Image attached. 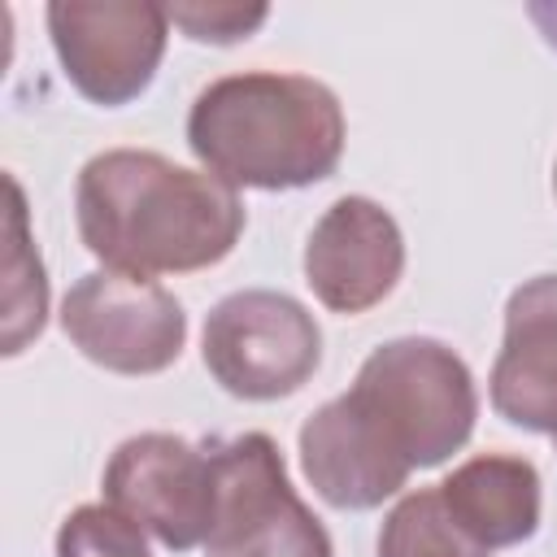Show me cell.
Returning <instances> with one entry per match:
<instances>
[{
  "instance_id": "1",
  "label": "cell",
  "mask_w": 557,
  "mask_h": 557,
  "mask_svg": "<svg viewBox=\"0 0 557 557\" xmlns=\"http://www.w3.org/2000/svg\"><path fill=\"white\" fill-rule=\"evenodd\" d=\"M83 248L117 274L209 270L244 235V200L209 170L174 165L148 148H104L74 183Z\"/></svg>"
},
{
  "instance_id": "2",
  "label": "cell",
  "mask_w": 557,
  "mask_h": 557,
  "mask_svg": "<svg viewBox=\"0 0 557 557\" xmlns=\"http://www.w3.org/2000/svg\"><path fill=\"white\" fill-rule=\"evenodd\" d=\"M344 104L309 78L283 70L222 74L191 100L187 148L222 183L292 191L335 174L344 157Z\"/></svg>"
},
{
  "instance_id": "3",
  "label": "cell",
  "mask_w": 557,
  "mask_h": 557,
  "mask_svg": "<svg viewBox=\"0 0 557 557\" xmlns=\"http://www.w3.org/2000/svg\"><path fill=\"white\" fill-rule=\"evenodd\" d=\"M335 413L357 448L405 487L413 470L444 466L466 448L479 392L470 366L431 335H400L379 344L348 392L335 396Z\"/></svg>"
},
{
  "instance_id": "4",
  "label": "cell",
  "mask_w": 557,
  "mask_h": 557,
  "mask_svg": "<svg viewBox=\"0 0 557 557\" xmlns=\"http://www.w3.org/2000/svg\"><path fill=\"white\" fill-rule=\"evenodd\" d=\"M200 357L222 392L239 400H278L300 392L322 366V331L296 296L244 287L209 309Z\"/></svg>"
},
{
  "instance_id": "5",
  "label": "cell",
  "mask_w": 557,
  "mask_h": 557,
  "mask_svg": "<svg viewBox=\"0 0 557 557\" xmlns=\"http://www.w3.org/2000/svg\"><path fill=\"white\" fill-rule=\"evenodd\" d=\"M218 509L205 557H335L326 527L296 496L283 453L265 431L209 440Z\"/></svg>"
},
{
  "instance_id": "6",
  "label": "cell",
  "mask_w": 557,
  "mask_h": 557,
  "mask_svg": "<svg viewBox=\"0 0 557 557\" xmlns=\"http://www.w3.org/2000/svg\"><path fill=\"white\" fill-rule=\"evenodd\" d=\"M104 505L122 509L170 553H187L209 540L218 509L213 448L174 431H144L113 448L100 474Z\"/></svg>"
},
{
  "instance_id": "7",
  "label": "cell",
  "mask_w": 557,
  "mask_h": 557,
  "mask_svg": "<svg viewBox=\"0 0 557 557\" xmlns=\"http://www.w3.org/2000/svg\"><path fill=\"white\" fill-rule=\"evenodd\" d=\"M48 35L74 91L117 109L148 91L170 39L165 4L148 0H52Z\"/></svg>"
},
{
  "instance_id": "8",
  "label": "cell",
  "mask_w": 557,
  "mask_h": 557,
  "mask_svg": "<svg viewBox=\"0 0 557 557\" xmlns=\"http://www.w3.org/2000/svg\"><path fill=\"white\" fill-rule=\"evenodd\" d=\"M65 339L113 374H161L187 344V313L157 278L91 270L61 300Z\"/></svg>"
},
{
  "instance_id": "9",
  "label": "cell",
  "mask_w": 557,
  "mask_h": 557,
  "mask_svg": "<svg viewBox=\"0 0 557 557\" xmlns=\"http://www.w3.org/2000/svg\"><path fill=\"white\" fill-rule=\"evenodd\" d=\"M405 274V235L370 196H339L305 239V283L331 313L383 305Z\"/></svg>"
},
{
  "instance_id": "10",
  "label": "cell",
  "mask_w": 557,
  "mask_h": 557,
  "mask_svg": "<svg viewBox=\"0 0 557 557\" xmlns=\"http://www.w3.org/2000/svg\"><path fill=\"white\" fill-rule=\"evenodd\" d=\"M487 392L509 426L557 435V274H535L509 292Z\"/></svg>"
},
{
  "instance_id": "11",
  "label": "cell",
  "mask_w": 557,
  "mask_h": 557,
  "mask_svg": "<svg viewBox=\"0 0 557 557\" xmlns=\"http://www.w3.org/2000/svg\"><path fill=\"white\" fill-rule=\"evenodd\" d=\"M453 522L487 553L540 531V470L513 453H479L435 483Z\"/></svg>"
},
{
  "instance_id": "12",
  "label": "cell",
  "mask_w": 557,
  "mask_h": 557,
  "mask_svg": "<svg viewBox=\"0 0 557 557\" xmlns=\"http://www.w3.org/2000/svg\"><path fill=\"white\" fill-rule=\"evenodd\" d=\"M48 318V278L26 231V196L9 174V252H4V357H17Z\"/></svg>"
},
{
  "instance_id": "13",
  "label": "cell",
  "mask_w": 557,
  "mask_h": 557,
  "mask_svg": "<svg viewBox=\"0 0 557 557\" xmlns=\"http://www.w3.org/2000/svg\"><path fill=\"white\" fill-rule=\"evenodd\" d=\"M379 557H492L444 509L440 487L400 496L379 527Z\"/></svg>"
},
{
  "instance_id": "14",
  "label": "cell",
  "mask_w": 557,
  "mask_h": 557,
  "mask_svg": "<svg viewBox=\"0 0 557 557\" xmlns=\"http://www.w3.org/2000/svg\"><path fill=\"white\" fill-rule=\"evenodd\" d=\"M148 531L113 505H78L57 527V557H152Z\"/></svg>"
},
{
  "instance_id": "15",
  "label": "cell",
  "mask_w": 557,
  "mask_h": 557,
  "mask_svg": "<svg viewBox=\"0 0 557 557\" xmlns=\"http://www.w3.org/2000/svg\"><path fill=\"white\" fill-rule=\"evenodd\" d=\"M165 13H170V26H178L196 44H239L265 26L270 4L209 0V4H165Z\"/></svg>"
},
{
  "instance_id": "16",
  "label": "cell",
  "mask_w": 557,
  "mask_h": 557,
  "mask_svg": "<svg viewBox=\"0 0 557 557\" xmlns=\"http://www.w3.org/2000/svg\"><path fill=\"white\" fill-rule=\"evenodd\" d=\"M527 17L540 26V35L548 39V48H557V0H531Z\"/></svg>"
},
{
  "instance_id": "17",
  "label": "cell",
  "mask_w": 557,
  "mask_h": 557,
  "mask_svg": "<svg viewBox=\"0 0 557 557\" xmlns=\"http://www.w3.org/2000/svg\"><path fill=\"white\" fill-rule=\"evenodd\" d=\"M553 191H557V161H553Z\"/></svg>"
},
{
  "instance_id": "18",
  "label": "cell",
  "mask_w": 557,
  "mask_h": 557,
  "mask_svg": "<svg viewBox=\"0 0 557 557\" xmlns=\"http://www.w3.org/2000/svg\"><path fill=\"white\" fill-rule=\"evenodd\" d=\"M553 448H557V435H553Z\"/></svg>"
}]
</instances>
